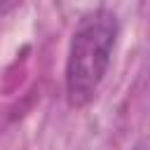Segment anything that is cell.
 <instances>
[{
	"label": "cell",
	"instance_id": "6da1fadb",
	"mask_svg": "<svg viewBox=\"0 0 150 150\" xmlns=\"http://www.w3.org/2000/svg\"><path fill=\"white\" fill-rule=\"evenodd\" d=\"M117 35L120 21L115 12L105 7H98L77 21L66 59V98L73 108L89 105L98 94L112 61Z\"/></svg>",
	"mask_w": 150,
	"mask_h": 150
}]
</instances>
